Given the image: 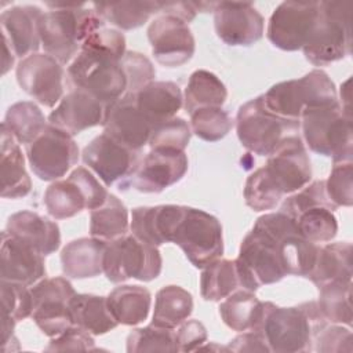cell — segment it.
Returning a JSON list of instances; mask_svg holds the SVG:
<instances>
[{"mask_svg": "<svg viewBox=\"0 0 353 353\" xmlns=\"http://www.w3.org/2000/svg\"><path fill=\"white\" fill-rule=\"evenodd\" d=\"M327 324L316 301L291 307L262 302L259 321L251 331L261 334L270 352L298 353L312 350L314 336Z\"/></svg>", "mask_w": 353, "mask_h": 353, "instance_id": "6da1fadb", "label": "cell"}, {"mask_svg": "<svg viewBox=\"0 0 353 353\" xmlns=\"http://www.w3.org/2000/svg\"><path fill=\"white\" fill-rule=\"evenodd\" d=\"M50 6L54 10L43 12L39 21L40 43L46 54L66 65L76 58L85 37L102 29L106 22L84 4Z\"/></svg>", "mask_w": 353, "mask_h": 353, "instance_id": "7a4b0ae2", "label": "cell"}, {"mask_svg": "<svg viewBox=\"0 0 353 353\" xmlns=\"http://www.w3.org/2000/svg\"><path fill=\"white\" fill-rule=\"evenodd\" d=\"M314 66H327L352 52V3L319 1L313 32L302 48Z\"/></svg>", "mask_w": 353, "mask_h": 353, "instance_id": "3957f363", "label": "cell"}, {"mask_svg": "<svg viewBox=\"0 0 353 353\" xmlns=\"http://www.w3.org/2000/svg\"><path fill=\"white\" fill-rule=\"evenodd\" d=\"M299 123L305 143L312 152L331 157L334 164L352 161V114L345 113L339 102L305 110Z\"/></svg>", "mask_w": 353, "mask_h": 353, "instance_id": "277c9868", "label": "cell"}, {"mask_svg": "<svg viewBox=\"0 0 353 353\" xmlns=\"http://www.w3.org/2000/svg\"><path fill=\"white\" fill-rule=\"evenodd\" d=\"M262 98L272 113L298 121L307 109L339 102L334 81L321 69H313L301 79L280 81L262 94Z\"/></svg>", "mask_w": 353, "mask_h": 353, "instance_id": "5b68a950", "label": "cell"}, {"mask_svg": "<svg viewBox=\"0 0 353 353\" xmlns=\"http://www.w3.org/2000/svg\"><path fill=\"white\" fill-rule=\"evenodd\" d=\"M72 90H80L103 105H109L127 94L128 81L121 59L112 55L80 50L66 72Z\"/></svg>", "mask_w": 353, "mask_h": 353, "instance_id": "8992f818", "label": "cell"}, {"mask_svg": "<svg viewBox=\"0 0 353 353\" xmlns=\"http://www.w3.org/2000/svg\"><path fill=\"white\" fill-rule=\"evenodd\" d=\"M335 210L336 207L327 196L325 182L320 179L288 196L279 211L292 218L299 233L306 240L319 244L328 243L336 236Z\"/></svg>", "mask_w": 353, "mask_h": 353, "instance_id": "52a82bcc", "label": "cell"}, {"mask_svg": "<svg viewBox=\"0 0 353 353\" xmlns=\"http://www.w3.org/2000/svg\"><path fill=\"white\" fill-rule=\"evenodd\" d=\"M298 120L283 119L272 113L262 95L243 103L236 116V132L240 143L258 156H269L285 138L299 135Z\"/></svg>", "mask_w": 353, "mask_h": 353, "instance_id": "ba28073f", "label": "cell"}, {"mask_svg": "<svg viewBox=\"0 0 353 353\" xmlns=\"http://www.w3.org/2000/svg\"><path fill=\"white\" fill-rule=\"evenodd\" d=\"M234 263L240 285L248 291L277 283L288 276L277 240L256 226H252L243 239Z\"/></svg>", "mask_w": 353, "mask_h": 353, "instance_id": "9c48e42d", "label": "cell"}, {"mask_svg": "<svg viewBox=\"0 0 353 353\" xmlns=\"http://www.w3.org/2000/svg\"><path fill=\"white\" fill-rule=\"evenodd\" d=\"M163 259L157 247L141 241L134 234H124L106 243L103 273L114 284L128 279L152 281L161 273Z\"/></svg>", "mask_w": 353, "mask_h": 353, "instance_id": "30bf717a", "label": "cell"}, {"mask_svg": "<svg viewBox=\"0 0 353 353\" xmlns=\"http://www.w3.org/2000/svg\"><path fill=\"white\" fill-rule=\"evenodd\" d=\"M172 243L181 247L194 268L203 269L223 254L222 226L214 215L186 207Z\"/></svg>", "mask_w": 353, "mask_h": 353, "instance_id": "8fae6325", "label": "cell"}, {"mask_svg": "<svg viewBox=\"0 0 353 353\" xmlns=\"http://www.w3.org/2000/svg\"><path fill=\"white\" fill-rule=\"evenodd\" d=\"M26 157L39 179L57 181L77 163L79 146L72 135L47 124L41 134L26 145Z\"/></svg>", "mask_w": 353, "mask_h": 353, "instance_id": "7c38bea8", "label": "cell"}, {"mask_svg": "<svg viewBox=\"0 0 353 353\" xmlns=\"http://www.w3.org/2000/svg\"><path fill=\"white\" fill-rule=\"evenodd\" d=\"M33 310L30 317L41 332L50 338L73 325L69 302L76 294L65 277H44L30 288Z\"/></svg>", "mask_w": 353, "mask_h": 353, "instance_id": "4fadbf2b", "label": "cell"}, {"mask_svg": "<svg viewBox=\"0 0 353 353\" xmlns=\"http://www.w3.org/2000/svg\"><path fill=\"white\" fill-rule=\"evenodd\" d=\"M319 15V1H283L272 12L266 36L283 51H298L306 44Z\"/></svg>", "mask_w": 353, "mask_h": 353, "instance_id": "5bb4252c", "label": "cell"}, {"mask_svg": "<svg viewBox=\"0 0 353 353\" xmlns=\"http://www.w3.org/2000/svg\"><path fill=\"white\" fill-rule=\"evenodd\" d=\"M254 226L273 236L281 248L288 274L306 277L314 266L319 244L306 240L298 230L292 218L277 211L259 216Z\"/></svg>", "mask_w": 353, "mask_h": 353, "instance_id": "9a60e30c", "label": "cell"}, {"mask_svg": "<svg viewBox=\"0 0 353 353\" xmlns=\"http://www.w3.org/2000/svg\"><path fill=\"white\" fill-rule=\"evenodd\" d=\"M262 168L283 196L298 192L312 179L310 159L299 135L285 138Z\"/></svg>", "mask_w": 353, "mask_h": 353, "instance_id": "2e32d148", "label": "cell"}, {"mask_svg": "<svg viewBox=\"0 0 353 353\" xmlns=\"http://www.w3.org/2000/svg\"><path fill=\"white\" fill-rule=\"evenodd\" d=\"M154 59L165 68H178L192 59L196 41L189 25L178 17L159 14L148 28Z\"/></svg>", "mask_w": 353, "mask_h": 353, "instance_id": "e0dca14e", "label": "cell"}, {"mask_svg": "<svg viewBox=\"0 0 353 353\" xmlns=\"http://www.w3.org/2000/svg\"><path fill=\"white\" fill-rule=\"evenodd\" d=\"M15 76L19 87L46 108L63 98V68L48 54L36 52L21 59Z\"/></svg>", "mask_w": 353, "mask_h": 353, "instance_id": "ac0fdd59", "label": "cell"}, {"mask_svg": "<svg viewBox=\"0 0 353 353\" xmlns=\"http://www.w3.org/2000/svg\"><path fill=\"white\" fill-rule=\"evenodd\" d=\"M81 159L106 186L119 179L127 181L141 163L139 152L121 145L105 132L95 137L83 149Z\"/></svg>", "mask_w": 353, "mask_h": 353, "instance_id": "d6986e66", "label": "cell"}, {"mask_svg": "<svg viewBox=\"0 0 353 353\" xmlns=\"http://www.w3.org/2000/svg\"><path fill=\"white\" fill-rule=\"evenodd\" d=\"M188 165L185 152L150 149L135 172L124 181L123 189L134 188L142 193H160L179 182L185 176Z\"/></svg>", "mask_w": 353, "mask_h": 353, "instance_id": "ffe728a7", "label": "cell"}, {"mask_svg": "<svg viewBox=\"0 0 353 353\" xmlns=\"http://www.w3.org/2000/svg\"><path fill=\"white\" fill-rule=\"evenodd\" d=\"M216 36L228 46H252L263 36V17L251 3L221 1L214 8Z\"/></svg>", "mask_w": 353, "mask_h": 353, "instance_id": "44dd1931", "label": "cell"}, {"mask_svg": "<svg viewBox=\"0 0 353 353\" xmlns=\"http://www.w3.org/2000/svg\"><path fill=\"white\" fill-rule=\"evenodd\" d=\"M103 132L121 145L139 152L150 138L153 127L139 112L134 94H125L120 99L106 105Z\"/></svg>", "mask_w": 353, "mask_h": 353, "instance_id": "7402d4cb", "label": "cell"}, {"mask_svg": "<svg viewBox=\"0 0 353 353\" xmlns=\"http://www.w3.org/2000/svg\"><path fill=\"white\" fill-rule=\"evenodd\" d=\"M106 105L80 90H70L50 113L48 124L74 137L87 128L102 125Z\"/></svg>", "mask_w": 353, "mask_h": 353, "instance_id": "603a6c76", "label": "cell"}, {"mask_svg": "<svg viewBox=\"0 0 353 353\" xmlns=\"http://www.w3.org/2000/svg\"><path fill=\"white\" fill-rule=\"evenodd\" d=\"M0 258L1 280L22 283L29 287L46 276L44 256L7 230L1 233Z\"/></svg>", "mask_w": 353, "mask_h": 353, "instance_id": "cb8c5ba5", "label": "cell"}, {"mask_svg": "<svg viewBox=\"0 0 353 353\" xmlns=\"http://www.w3.org/2000/svg\"><path fill=\"white\" fill-rule=\"evenodd\" d=\"M185 208L186 205L176 204L137 207L131 214V234L154 247L172 243Z\"/></svg>", "mask_w": 353, "mask_h": 353, "instance_id": "d4e9b609", "label": "cell"}, {"mask_svg": "<svg viewBox=\"0 0 353 353\" xmlns=\"http://www.w3.org/2000/svg\"><path fill=\"white\" fill-rule=\"evenodd\" d=\"M43 11L36 6H15L4 10L0 15L3 43L17 58L36 54L40 47L39 21Z\"/></svg>", "mask_w": 353, "mask_h": 353, "instance_id": "484cf974", "label": "cell"}, {"mask_svg": "<svg viewBox=\"0 0 353 353\" xmlns=\"http://www.w3.org/2000/svg\"><path fill=\"white\" fill-rule=\"evenodd\" d=\"M6 230L33 247L43 256L55 252L61 245L59 226L33 211H18L7 219Z\"/></svg>", "mask_w": 353, "mask_h": 353, "instance_id": "4316f807", "label": "cell"}, {"mask_svg": "<svg viewBox=\"0 0 353 353\" xmlns=\"http://www.w3.org/2000/svg\"><path fill=\"white\" fill-rule=\"evenodd\" d=\"M134 99L139 112L153 128L175 117L183 105L181 88L172 81H152L134 92Z\"/></svg>", "mask_w": 353, "mask_h": 353, "instance_id": "83f0119b", "label": "cell"}, {"mask_svg": "<svg viewBox=\"0 0 353 353\" xmlns=\"http://www.w3.org/2000/svg\"><path fill=\"white\" fill-rule=\"evenodd\" d=\"M1 197L22 199L30 193L32 181L25 168V159L15 137L1 124Z\"/></svg>", "mask_w": 353, "mask_h": 353, "instance_id": "f1b7e54d", "label": "cell"}, {"mask_svg": "<svg viewBox=\"0 0 353 353\" xmlns=\"http://www.w3.org/2000/svg\"><path fill=\"white\" fill-rule=\"evenodd\" d=\"M106 243L81 237L68 243L61 251L62 272L69 279H91L103 273Z\"/></svg>", "mask_w": 353, "mask_h": 353, "instance_id": "f546056e", "label": "cell"}, {"mask_svg": "<svg viewBox=\"0 0 353 353\" xmlns=\"http://www.w3.org/2000/svg\"><path fill=\"white\" fill-rule=\"evenodd\" d=\"M306 279L317 288L332 281H352V244L336 241L319 245L314 266Z\"/></svg>", "mask_w": 353, "mask_h": 353, "instance_id": "4dcf8cb0", "label": "cell"}, {"mask_svg": "<svg viewBox=\"0 0 353 353\" xmlns=\"http://www.w3.org/2000/svg\"><path fill=\"white\" fill-rule=\"evenodd\" d=\"M106 302L117 324L137 325L148 319L152 294L145 287L125 284L112 290Z\"/></svg>", "mask_w": 353, "mask_h": 353, "instance_id": "1f68e13d", "label": "cell"}, {"mask_svg": "<svg viewBox=\"0 0 353 353\" xmlns=\"http://www.w3.org/2000/svg\"><path fill=\"white\" fill-rule=\"evenodd\" d=\"M69 312L73 324L91 335H103L119 325L108 307L105 296L74 294L69 302Z\"/></svg>", "mask_w": 353, "mask_h": 353, "instance_id": "d6a6232c", "label": "cell"}, {"mask_svg": "<svg viewBox=\"0 0 353 353\" xmlns=\"http://www.w3.org/2000/svg\"><path fill=\"white\" fill-rule=\"evenodd\" d=\"M47 212L55 219H66L90 210L87 194L79 179L70 172L66 179L54 181L44 193Z\"/></svg>", "mask_w": 353, "mask_h": 353, "instance_id": "836d02e7", "label": "cell"}, {"mask_svg": "<svg viewBox=\"0 0 353 353\" xmlns=\"http://www.w3.org/2000/svg\"><path fill=\"white\" fill-rule=\"evenodd\" d=\"M128 210L114 194H108L106 201L90 212V234L94 239L110 243L128 233Z\"/></svg>", "mask_w": 353, "mask_h": 353, "instance_id": "e575fe53", "label": "cell"}, {"mask_svg": "<svg viewBox=\"0 0 353 353\" xmlns=\"http://www.w3.org/2000/svg\"><path fill=\"white\" fill-rule=\"evenodd\" d=\"M193 312L192 294L179 285H165L156 294L152 324L174 330Z\"/></svg>", "mask_w": 353, "mask_h": 353, "instance_id": "d590c367", "label": "cell"}, {"mask_svg": "<svg viewBox=\"0 0 353 353\" xmlns=\"http://www.w3.org/2000/svg\"><path fill=\"white\" fill-rule=\"evenodd\" d=\"M228 98L225 84L216 74L199 69L194 70L188 81L183 95V106L188 113L203 108H221Z\"/></svg>", "mask_w": 353, "mask_h": 353, "instance_id": "8d00e7d4", "label": "cell"}, {"mask_svg": "<svg viewBox=\"0 0 353 353\" xmlns=\"http://www.w3.org/2000/svg\"><path fill=\"white\" fill-rule=\"evenodd\" d=\"M91 6L105 22L121 30L137 29L152 15L160 12V1H114L92 3Z\"/></svg>", "mask_w": 353, "mask_h": 353, "instance_id": "74e56055", "label": "cell"}, {"mask_svg": "<svg viewBox=\"0 0 353 353\" xmlns=\"http://www.w3.org/2000/svg\"><path fill=\"white\" fill-rule=\"evenodd\" d=\"M262 313V302L254 291L236 290L219 305V316L233 331L244 332L256 327Z\"/></svg>", "mask_w": 353, "mask_h": 353, "instance_id": "f35d334b", "label": "cell"}, {"mask_svg": "<svg viewBox=\"0 0 353 353\" xmlns=\"http://www.w3.org/2000/svg\"><path fill=\"white\" fill-rule=\"evenodd\" d=\"M240 285L236 263L232 259L218 258L205 268L200 276V294L204 301L219 302Z\"/></svg>", "mask_w": 353, "mask_h": 353, "instance_id": "ab89813d", "label": "cell"}, {"mask_svg": "<svg viewBox=\"0 0 353 353\" xmlns=\"http://www.w3.org/2000/svg\"><path fill=\"white\" fill-rule=\"evenodd\" d=\"M46 117L40 108L30 101L12 103L6 113L3 125L25 146L34 141L47 127Z\"/></svg>", "mask_w": 353, "mask_h": 353, "instance_id": "60d3db41", "label": "cell"}, {"mask_svg": "<svg viewBox=\"0 0 353 353\" xmlns=\"http://www.w3.org/2000/svg\"><path fill=\"white\" fill-rule=\"evenodd\" d=\"M317 306L330 324L352 325V281H332L319 287Z\"/></svg>", "mask_w": 353, "mask_h": 353, "instance_id": "b9f144b4", "label": "cell"}, {"mask_svg": "<svg viewBox=\"0 0 353 353\" xmlns=\"http://www.w3.org/2000/svg\"><path fill=\"white\" fill-rule=\"evenodd\" d=\"M128 353L146 352H178L175 331L154 324L135 328L127 336Z\"/></svg>", "mask_w": 353, "mask_h": 353, "instance_id": "7bdbcfd3", "label": "cell"}, {"mask_svg": "<svg viewBox=\"0 0 353 353\" xmlns=\"http://www.w3.org/2000/svg\"><path fill=\"white\" fill-rule=\"evenodd\" d=\"M190 130L203 141L216 142L228 135L233 120L222 108H203L190 114Z\"/></svg>", "mask_w": 353, "mask_h": 353, "instance_id": "ee69618b", "label": "cell"}, {"mask_svg": "<svg viewBox=\"0 0 353 353\" xmlns=\"http://www.w3.org/2000/svg\"><path fill=\"white\" fill-rule=\"evenodd\" d=\"M192 135L190 125L182 117H172L156 125L149 138L150 149L185 152Z\"/></svg>", "mask_w": 353, "mask_h": 353, "instance_id": "f6af8a7d", "label": "cell"}, {"mask_svg": "<svg viewBox=\"0 0 353 353\" xmlns=\"http://www.w3.org/2000/svg\"><path fill=\"white\" fill-rule=\"evenodd\" d=\"M244 199L245 204L251 210L261 212L276 208L283 199V194L269 181L263 168L261 167L247 178L244 185Z\"/></svg>", "mask_w": 353, "mask_h": 353, "instance_id": "bcb514c9", "label": "cell"}, {"mask_svg": "<svg viewBox=\"0 0 353 353\" xmlns=\"http://www.w3.org/2000/svg\"><path fill=\"white\" fill-rule=\"evenodd\" d=\"M1 314L8 316L15 323L25 320L32 314L33 298L28 285L15 281H0Z\"/></svg>", "mask_w": 353, "mask_h": 353, "instance_id": "7dc6e473", "label": "cell"}, {"mask_svg": "<svg viewBox=\"0 0 353 353\" xmlns=\"http://www.w3.org/2000/svg\"><path fill=\"white\" fill-rule=\"evenodd\" d=\"M331 203L338 207H350L353 203V165L352 161L335 163L330 176L324 181Z\"/></svg>", "mask_w": 353, "mask_h": 353, "instance_id": "c3c4849f", "label": "cell"}, {"mask_svg": "<svg viewBox=\"0 0 353 353\" xmlns=\"http://www.w3.org/2000/svg\"><path fill=\"white\" fill-rule=\"evenodd\" d=\"M121 66L124 69L128 88L127 94L138 92L141 88L154 81L156 70L148 57L137 51H125L121 58Z\"/></svg>", "mask_w": 353, "mask_h": 353, "instance_id": "681fc988", "label": "cell"}, {"mask_svg": "<svg viewBox=\"0 0 353 353\" xmlns=\"http://www.w3.org/2000/svg\"><path fill=\"white\" fill-rule=\"evenodd\" d=\"M312 350L320 353H341L353 350V338L350 328L342 324H327L313 339Z\"/></svg>", "mask_w": 353, "mask_h": 353, "instance_id": "f907efd6", "label": "cell"}, {"mask_svg": "<svg viewBox=\"0 0 353 353\" xmlns=\"http://www.w3.org/2000/svg\"><path fill=\"white\" fill-rule=\"evenodd\" d=\"M80 50H90L121 59L125 54V37L116 29H98L85 37Z\"/></svg>", "mask_w": 353, "mask_h": 353, "instance_id": "816d5d0a", "label": "cell"}, {"mask_svg": "<svg viewBox=\"0 0 353 353\" xmlns=\"http://www.w3.org/2000/svg\"><path fill=\"white\" fill-rule=\"evenodd\" d=\"M94 338L90 332L85 330L77 327V325H70L66 328L63 332H61L57 336H52L47 347L44 349L46 352H69V350H97L94 347Z\"/></svg>", "mask_w": 353, "mask_h": 353, "instance_id": "f5cc1de1", "label": "cell"}, {"mask_svg": "<svg viewBox=\"0 0 353 353\" xmlns=\"http://www.w3.org/2000/svg\"><path fill=\"white\" fill-rule=\"evenodd\" d=\"M178 352H197L207 342V330L199 320H185L175 331Z\"/></svg>", "mask_w": 353, "mask_h": 353, "instance_id": "db71d44e", "label": "cell"}, {"mask_svg": "<svg viewBox=\"0 0 353 353\" xmlns=\"http://www.w3.org/2000/svg\"><path fill=\"white\" fill-rule=\"evenodd\" d=\"M230 352H259L269 353V347L259 332L256 331H244L236 338H233L228 345Z\"/></svg>", "mask_w": 353, "mask_h": 353, "instance_id": "11a10c76", "label": "cell"}, {"mask_svg": "<svg viewBox=\"0 0 353 353\" xmlns=\"http://www.w3.org/2000/svg\"><path fill=\"white\" fill-rule=\"evenodd\" d=\"M199 12L197 1H160V12L181 18L186 23L192 22Z\"/></svg>", "mask_w": 353, "mask_h": 353, "instance_id": "9f6ffc18", "label": "cell"}, {"mask_svg": "<svg viewBox=\"0 0 353 353\" xmlns=\"http://www.w3.org/2000/svg\"><path fill=\"white\" fill-rule=\"evenodd\" d=\"M15 58L17 57L14 55L11 48L6 43H3V61H1L3 62V70H1L3 74H6L12 68Z\"/></svg>", "mask_w": 353, "mask_h": 353, "instance_id": "6f0895ef", "label": "cell"}, {"mask_svg": "<svg viewBox=\"0 0 353 353\" xmlns=\"http://www.w3.org/2000/svg\"><path fill=\"white\" fill-rule=\"evenodd\" d=\"M201 350H215V352H230L228 346H221V345H216L215 342H204L199 349L197 352H201Z\"/></svg>", "mask_w": 353, "mask_h": 353, "instance_id": "680465c9", "label": "cell"}]
</instances>
